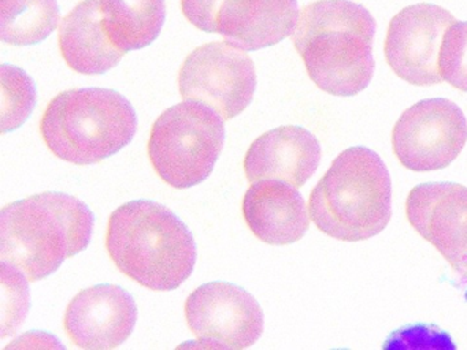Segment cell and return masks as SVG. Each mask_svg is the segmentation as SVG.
<instances>
[{
	"label": "cell",
	"mask_w": 467,
	"mask_h": 350,
	"mask_svg": "<svg viewBox=\"0 0 467 350\" xmlns=\"http://www.w3.org/2000/svg\"><path fill=\"white\" fill-rule=\"evenodd\" d=\"M185 18L229 43L258 51L275 46L294 33L297 0H182Z\"/></svg>",
	"instance_id": "ba28073f"
},
{
	"label": "cell",
	"mask_w": 467,
	"mask_h": 350,
	"mask_svg": "<svg viewBox=\"0 0 467 350\" xmlns=\"http://www.w3.org/2000/svg\"><path fill=\"white\" fill-rule=\"evenodd\" d=\"M467 141V120L447 98L418 101L407 108L392 131V147L400 164L411 171L450 166Z\"/></svg>",
	"instance_id": "9c48e42d"
},
{
	"label": "cell",
	"mask_w": 467,
	"mask_h": 350,
	"mask_svg": "<svg viewBox=\"0 0 467 350\" xmlns=\"http://www.w3.org/2000/svg\"><path fill=\"white\" fill-rule=\"evenodd\" d=\"M179 89L185 101L204 104L231 120L253 101L255 65L245 49L229 41L203 44L182 62Z\"/></svg>",
	"instance_id": "52a82bcc"
},
{
	"label": "cell",
	"mask_w": 467,
	"mask_h": 350,
	"mask_svg": "<svg viewBox=\"0 0 467 350\" xmlns=\"http://www.w3.org/2000/svg\"><path fill=\"white\" fill-rule=\"evenodd\" d=\"M439 70L442 81L467 93V22L455 21L445 32Z\"/></svg>",
	"instance_id": "ffe728a7"
},
{
	"label": "cell",
	"mask_w": 467,
	"mask_h": 350,
	"mask_svg": "<svg viewBox=\"0 0 467 350\" xmlns=\"http://www.w3.org/2000/svg\"><path fill=\"white\" fill-rule=\"evenodd\" d=\"M321 145L307 129L280 126L262 134L248 148L244 171L251 183L275 180L302 188L318 169Z\"/></svg>",
	"instance_id": "5bb4252c"
},
{
	"label": "cell",
	"mask_w": 467,
	"mask_h": 350,
	"mask_svg": "<svg viewBox=\"0 0 467 350\" xmlns=\"http://www.w3.org/2000/svg\"><path fill=\"white\" fill-rule=\"evenodd\" d=\"M308 211L336 240L357 242L381 232L392 216V182L382 159L365 147L341 152L311 191Z\"/></svg>",
	"instance_id": "277c9868"
},
{
	"label": "cell",
	"mask_w": 467,
	"mask_h": 350,
	"mask_svg": "<svg viewBox=\"0 0 467 350\" xmlns=\"http://www.w3.org/2000/svg\"><path fill=\"white\" fill-rule=\"evenodd\" d=\"M138 320L132 295L116 284L81 290L65 312V333L81 349L110 350L124 344Z\"/></svg>",
	"instance_id": "4fadbf2b"
},
{
	"label": "cell",
	"mask_w": 467,
	"mask_h": 350,
	"mask_svg": "<svg viewBox=\"0 0 467 350\" xmlns=\"http://www.w3.org/2000/svg\"><path fill=\"white\" fill-rule=\"evenodd\" d=\"M102 8L106 33L124 54L154 43L165 24V0H102Z\"/></svg>",
	"instance_id": "e0dca14e"
},
{
	"label": "cell",
	"mask_w": 467,
	"mask_h": 350,
	"mask_svg": "<svg viewBox=\"0 0 467 350\" xmlns=\"http://www.w3.org/2000/svg\"><path fill=\"white\" fill-rule=\"evenodd\" d=\"M412 229L467 278V186L431 182L415 186L406 200Z\"/></svg>",
	"instance_id": "7c38bea8"
},
{
	"label": "cell",
	"mask_w": 467,
	"mask_h": 350,
	"mask_svg": "<svg viewBox=\"0 0 467 350\" xmlns=\"http://www.w3.org/2000/svg\"><path fill=\"white\" fill-rule=\"evenodd\" d=\"M188 327L206 347L244 349L264 331V312L243 287L212 282L198 287L185 301Z\"/></svg>",
	"instance_id": "30bf717a"
},
{
	"label": "cell",
	"mask_w": 467,
	"mask_h": 350,
	"mask_svg": "<svg viewBox=\"0 0 467 350\" xmlns=\"http://www.w3.org/2000/svg\"><path fill=\"white\" fill-rule=\"evenodd\" d=\"M2 133L20 128L36 104V88L31 77L17 66L2 65Z\"/></svg>",
	"instance_id": "d6986e66"
},
{
	"label": "cell",
	"mask_w": 467,
	"mask_h": 350,
	"mask_svg": "<svg viewBox=\"0 0 467 350\" xmlns=\"http://www.w3.org/2000/svg\"><path fill=\"white\" fill-rule=\"evenodd\" d=\"M26 273L9 262H2V338L13 335L18 330L29 311V289Z\"/></svg>",
	"instance_id": "44dd1931"
},
{
	"label": "cell",
	"mask_w": 467,
	"mask_h": 350,
	"mask_svg": "<svg viewBox=\"0 0 467 350\" xmlns=\"http://www.w3.org/2000/svg\"><path fill=\"white\" fill-rule=\"evenodd\" d=\"M223 141V120L204 104L184 101L155 120L147 149L161 180L187 189L212 174Z\"/></svg>",
	"instance_id": "8992f818"
},
{
	"label": "cell",
	"mask_w": 467,
	"mask_h": 350,
	"mask_svg": "<svg viewBox=\"0 0 467 350\" xmlns=\"http://www.w3.org/2000/svg\"><path fill=\"white\" fill-rule=\"evenodd\" d=\"M106 249L128 278L155 292L184 283L196 262L190 229L165 205L136 200L109 219Z\"/></svg>",
	"instance_id": "7a4b0ae2"
},
{
	"label": "cell",
	"mask_w": 467,
	"mask_h": 350,
	"mask_svg": "<svg viewBox=\"0 0 467 350\" xmlns=\"http://www.w3.org/2000/svg\"><path fill=\"white\" fill-rule=\"evenodd\" d=\"M57 0H0V38L12 46H35L57 29Z\"/></svg>",
	"instance_id": "ac0fdd59"
},
{
	"label": "cell",
	"mask_w": 467,
	"mask_h": 350,
	"mask_svg": "<svg viewBox=\"0 0 467 350\" xmlns=\"http://www.w3.org/2000/svg\"><path fill=\"white\" fill-rule=\"evenodd\" d=\"M456 19L431 3H418L393 16L385 38V59L396 76L417 87L442 82L439 55L442 38Z\"/></svg>",
	"instance_id": "8fae6325"
},
{
	"label": "cell",
	"mask_w": 467,
	"mask_h": 350,
	"mask_svg": "<svg viewBox=\"0 0 467 350\" xmlns=\"http://www.w3.org/2000/svg\"><path fill=\"white\" fill-rule=\"evenodd\" d=\"M376 21L349 0H317L300 10L292 33L311 81L333 96H355L374 74Z\"/></svg>",
	"instance_id": "6da1fadb"
},
{
	"label": "cell",
	"mask_w": 467,
	"mask_h": 350,
	"mask_svg": "<svg viewBox=\"0 0 467 350\" xmlns=\"http://www.w3.org/2000/svg\"><path fill=\"white\" fill-rule=\"evenodd\" d=\"M138 118L121 93L83 88L59 93L48 103L40 133L48 149L62 160L97 164L132 142Z\"/></svg>",
	"instance_id": "5b68a950"
},
{
	"label": "cell",
	"mask_w": 467,
	"mask_h": 350,
	"mask_svg": "<svg viewBox=\"0 0 467 350\" xmlns=\"http://www.w3.org/2000/svg\"><path fill=\"white\" fill-rule=\"evenodd\" d=\"M59 49L76 73L95 76L111 70L124 57L103 26L102 0L78 3L59 26Z\"/></svg>",
	"instance_id": "2e32d148"
},
{
	"label": "cell",
	"mask_w": 467,
	"mask_h": 350,
	"mask_svg": "<svg viewBox=\"0 0 467 350\" xmlns=\"http://www.w3.org/2000/svg\"><path fill=\"white\" fill-rule=\"evenodd\" d=\"M307 205L297 188L283 180L253 183L243 199V215L253 234L269 245L302 240L310 227Z\"/></svg>",
	"instance_id": "9a60e30c"
},
{
	"label": "cell",
	"mask_w": 467,
	"mask_h": 350,
	"mask_svg": "<svg viewBox=\"0 0 467 350\" xmlns=\"http://www.w3.org/2000/svg\"><path fill=\"white\" fill-rule=\"evenodd\" d=\"M94 213L78 197L45 191L12 202L0 218V259L29 282L56 273L65 259L88 246Z\"/></svg>",
	"instance_id": "3957f363"
}]
</instances>
